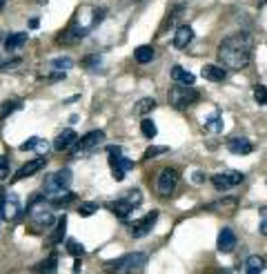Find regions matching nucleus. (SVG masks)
<instances>
[{
  "label": "nucleus",
  "instance_id": "38",
  "mask_svg": "<svg viewBox=\"0 0 267 274\" xmlns=\"http://www.w3.org/2000/svg\"><path fill=\"white\" fill-rule=\"evenodd\" d=\"M20 65H22V58H13V60H7L0 69H2V72H13V69H18Z\"/></svg>",
  "mask_w": 267,
  "mask_h": 274
},
{
  "label": "nucleus",
  "instance_id": "24",
  "mask_svg": "<svg viewBox=\"0 0 267 274\" xmlns=\"http://www.w3.org/2000/svg\"><path fill=\"white\" fill-rule=\"evenodd\" d=\"M134 58H136V63H140V65L151 63V58H154V47H151V45L136 47V51H134Z\"/></svg>",
  "mask_w": 267,
  "mask_h": 274
},
{
  "label": "nucleus",
  "instance_id": "29",
  "mask_svg": "<svg viewBox=\"0 0 267 274\" xmlns=\"http://www.w3.org/2000/svg\"><path fill=\"white\" fill-rule=\"evenodd\" d=\"M71 65H74V60H71L69 56H60V58H53L51 63H49V67L56 69V72H67Z\"/></svg>",
  "mask_w": 267,
  "mask_h": 274
},
{
  "label": "nucleus",
  "instance_id": "21",
  "mask_svg": "<svg viewBox=\"0 0 267 274\" xmlns=\"http://www.w3.org/2000/svg\"><path fill=\"white\" fill-rule=\"evenodd\" d=\"M107 207H109V210H111V214H116L118 219H127V216L132 214V210H134V207L129 205V203L125 201V198H118V201H111Z\"/></svg>",
  "mask_w": 267,
  "mask_h": 274
},
{
  "label": "nucleus",
  "instance_id": "33",
  "mask_svg": "<svg viewBox=\"0 0 267 274\" xmlns=\"http://www.w3.org/2000/svg\"><path fill=\"white\" fill-rule=\"evenodd\" d=\"M80 65H83L85 69H98L102 65V58L98 54H91V56H85L83 60H80Z\"/></svg>",
  "mask_w": 267,
  "mask_h": 274
},
{
  "label": "nucleus",
  "instance_id": "44",
  "mask_svg": "<svg viewBox=\"0 0 267 274\" xmlns=\"http://www.w3.org/2000/svg\"><path fill=\"white\" fill-rule=\"evenodd\" d=\"M74 272H76V274L80 272V256H78V259H76V263H74Z\"/></svg>",
  "mask_w": 267,
  "mask_h": 274
},
{
  "label": "nucleus",
  "instance_id": "1",
  "mask_svg": "<svg viewBox=\"0 0 267 274\" xmlns=\"http://www.w3.org/2000/svg\"><path fill=\"white\" fill-rule=\"evenodd\" d=\"M107 16L105 7H91V5H80L76 14L71 16L69 25L62 29V34L56 38L60 45H76L80 43L98 23H102Z\"/></svg>",
  "mask_w": 267,
  "mask_h": 274
},
{
  "label": "nucleus",
  "instance_id": "35",
  "mask_svg": "<svg viewBox=\"0 0 267 274\" xmlns=\"http://www.w3.org/2000/svg\"><path fill=\"white\" fill-rule=\"evenodd\" d=\"M254 100H256L258 105H267V87L261 85V83L254 85Z\"/></svg>",
  "mask_w": 267,
  "mask_h": 274
},
{
  "label": "nucleus",
  "instance_id": "14",
  "mask_svg": "<svg viewBox=\"0 0 267 274\" xmlns=\"http://www.w3.org/2000/svg\"><path fill=\"white\" fill-rule=\"evenodd\" d=\"M74 143H78V134H76L74 130H62L60 134L56 136V140H53V149H56V152H65V149H69Z\"/></svg>",
  "mask_w": 267,
  "mask_h": 274
},
{
  "label": "nucleus",
  "instance_id": "36",
  "mask_svg": "<svg viewBox=\"0 0 267 274\" xmlns=\"http://www.w3.org/2000/svg\"><path fill=\"white\" fill-rule=\"evenodd\" d=\"M67 252H69L71 256H76V259H78V256H83L85 247L80 245L78 241H74V238H69V241H67Z\"/></svg>",
  "mask_w": 267,
  "mask_h": 274
},
{
  "label": "nucleus",
  "instance_id": "39",
  "mask_svg": "<svg viewBox=\"0 0 267 274\" xmlns=\"http://www.w3.org/2000/svg\"><path fill=\"white\" fill-rule=\"evenodd\" d=\"M9 176V161L4 156H0V181Z\"/></svg>",
  "mask_w": 267,
  "mask_h": 274
},
{
  "label": "nucleus",
  "instance_id": "34",
  "mask_svg": "<svg viewBox=\"0 0 267 274\" xmlns=\"http://www.w3.org/2000/svg\"><path fill=\"white\" fill-rule=\"evenodd\" d=\"M167 152H169L167 145H151V147L145 149V158H158V156H163V154H167Z\"/></svg>",
  "mask_w": 267,
  "mask_h": 274
},
{
  "label": "nucleus",
  "instance_id": "20",
  "mask_svg": "<svg viewBox=\"0 0 267 274\" xmlns=\"http://www.w3.org/2000/svg\"><path fill=\"white\" fill-rule=\"evenodd\" d=\"M236 207H238V198L236 196H227V198H221V201H216V203H209L207 205V210H212V212H234Z\"/></svg>",
  "mask_w": 267,
  "mask_h": 274
},
{
  "label": "nucleus",
  "instance_id": "12",
  "mask_svg": "<svg viewBox=\"0 0 267 274\" xmlns=\"http://www.w3.org/2000/svg\"><path fill=\"white\" fill-rule=\"evenodd\" d=\"M225 145L231 154H236V156H245V154L254 152V143L249 138H245V136H234V138H229Z\"/></svg>",
  "mask_w": 267,
  "mask_h": 274
},
{
  "label": "nucleus",
  "instance_id": "42",
  "mask_svg": "<svg viewBox=\"0 0 267 274\" xmlns=\"http://www.w3.org/2000/svg\"><path fill=\"white\" fill-rule=\"evenodd\" d=\"M120 152H123V149H120L118 145H109V147H107V154H111V156H118Z\"/></svg>",
  "mask_w": 267,
  "mask_h": 274
},
{
  "label": "nucleus",
  "instance_id": "46",
  "mask_svg": "<svg viewBox=\"0 0 267 274\" xmlns=\"http://www.w3.org/2000/svg\"><path fill=\"white\" fill-rule=\"evenodd\" d=\"M4 5H7V0H0V14H2V9H4Z\"/></svg>",
  "mask_w": 267,
  "mask_h": 274
},
{
  "label": "nucleus",
  "instance_id": "9",
  "mask_svg": "<svg viewBox=\"0 0 267 274\" xmlns=\"http://www.w3.org/2000/svg\"><path fill=\"white\" fill-rule=\"evenodd\" d=\"M176 185H178V172L174 167H165L158 174V192L163 196H169L176 189Z\"/></svg>",
  "mask_w": 267,
  "mask_h": 274
},
{
  "label": "nucleus",
  "instance_id": "25",
  "mask_svg": "<svg viewBox=\"0 0 267 274\" xmlns=\"http://www.w3.org/2000/svg\"><path fill=\"white\" fill-rule=\"evenodd\" d=\"M263 270H265V261L261 256H249L245 261V274H263Z\"/></svg>",
  "mask_w": 267,
  "mask_h": 274
},
{
  "label": "nucleus",
  "instance_id": "31",
  "mask_svg": "<svg viewBox=\"0 0 267 274\" xmlns=\"http://www.w3.org/2000/svg\"><path fill=\"white\" fill-rule=\"evenodd\" d=\"M20 107H22L20 100H7V103H2V109H0V121H4L9 114H13L16 109H20Z\"/></svg>",
  "mask_w": 267,
  "mask_h": 274
},
{
  "label": "nucleus",
  "instance_id": "11",
  "mask_svg": "<svg viewBox=\"0 0 267 274\" xmlns=\"http://www.w3.org/2000/svg\"><path fill=\"white\" fill-rule=\"evenodd\" d=\"M20 212H22V205H20L18 194H4V198H2V219L13 221Z\"/></svg>",
  "mask_w": 267,
  "mask_h": 274
},
{
  "label": "nucleus",
  "instance_id": "10",
  "mask_svg": "<svg viewBox=\"0 0 267 274\" xmlns=\"http://www.w3.org/2000/svg\"><path fill=\"white\" fill-rule=\"evenodd\" d=\"M47 165V158L44 156H38V158H34V161H29V163H25V165L20 167V170L13 174V183H18V181H22V179H29V176H34L36 172H40L43 167Z\"/></svg>",
  "mask_w": 267,
  "mask_h": 274
},
{
  "label": "nucleus",
  "instance_id": "19",
  "mask_svg": "<svg viewBox=\"0 0 267 274\" xmlns=\"http://www.w3.org/2000/svg\"><path fill=\"white\" fill-rule=\"evenodd\" d=\"M27 34L25 32H16V34H11V36H7L4 38V49L7 51H18L20 47H25L27 45Z\"/></svg>",
  "mask_w": 267,
  "mask_h": 274
},
{
  "label": "nucleus",
  "instance_id": "2",
  "mask_svg": "<svg viewBox=\"0 0 267 274\" xmlns=\"http://www.w3.org/2000/svg\"><path fill=\"white\" fill-rule=\"evenodd\" d=\"M218 58L221 65L227 69H245L252 60V38L247 32H238L227 36L225 41L218 45Z\"/></svg>",
  "mask_w": 267,
  "mask_h": 274
},
{
  "label": "nucleus",
  "instance_id": "30",
  "mask_svg": "<svg viewBox=\"0 0 267 274\" xmlns=\"http://www.w3.org/2000/svg\"><path fill=\"white\" fill-rule=\"evenodd\" d=\"M140 132L145 138H154L156 134H158V130H156V123L151 121V118H142L140 121Z\"/></svg>",
  "mask_w": 267,
  "mask_h": 274
},
{
  "label": "nucleus",
  "instance_id": "47",
  "mask_svg": "<svg viewBox=\"0 0 267 274\" xmlns=\"http://www.w3.org/2000/svg\"><path fill=\"white\" fill-rule=\"evenodd\" d=\"M265 2H267V0H258V7H263V5H265Z\"/></svg>",
  "mask_w": 267,
  "mask_h": 274
},
{
  "label": "nucleus",
  "instance_id": "32",
  "mask_svg": "<svg viewBox=\"0 0 267 274\" xmlns=\"http://www.w3.org/2000/svg\"><path fill=\"white\" fill-rule=\"evenodd\" d=\"M123 198H125V201H127L132 207H138V205H140V203H142V194H140V189H138V187L129 189V192L125 194Z\"/></svg>",
  "mask_w": 267,
  "mask_h": 274
},
{
  "label": "nucleus",
  "instance_id": "7",
  "mask_svg": "<svg viewBox=\"0 0 267 274\" xmlns=\"http://www.w3.org/2000/svg\"><path fill=\"white\" fill-rule=\"evenodd\" d=\"M245 181V174L243 172H236V170H229V172H218V174L212 176V183L218 192H227V189L236 187Z\"/></svg>",
  "mask_w": 267,
  "mask_h": 274
},
{
  "label": "nucleus",
  "instance_id": "45",
  "mask_svg": "<svg viewBox=\"0 0 267 274\" xmlns=\"http://www.w3.org/2000/svg\"><path fill=\"white\" fill-rule=\"evenodd\" d=\"M29 27H38V18H31L29 20Z\"/></svg>",
  "mask_w": 267,
  "mask_h": 274
},
{
  "label": "nucleus",
  "instance_id": "8",
  "mask_svg": "<svg viewBox=\"0 0 267 274\" xmlns=\"http://www.w3.org/2000/svg\"><path fill=\"white\" fill-rule=\"evenodd\" d=\"M156 221H158V212H156V210H151L149 214H145L140 221H136V223L132 225L129 234H132L134 238H142V236H147V234L151 232V228L156 225Z\"/></svg>",
  "mask_w": 267,
  "mask_h": 274
},
{
  "label": "nucleus",
  "instance_id": "43",
  "mask_svg": "<svg viewBox=\"0 0 267 274\" xmlns=\"http://www.w3.org/2000/svg\"><path fill=\"white\" fill-rule=\"evenodd\" d=\"M111 176L116 181H125V172H120V170H111Z\"/></svg>",
  "mask_w": 267,
  "mask_h": 274
},
{
  "label": "nucleus",
  "instance_id": "18",
  "mask_svg": "<svg viewBox=\"0 0 267 274\" xmlns=\"http://www.w3.org/2000/svg\"><path fill=\"white\" fill-rule=\"evenodd\" d=\"M172 81L178 83V85H189L191 87L196 78H194V74L187 72V69H182L180 65H174V67H172Z\"/></svg>",
  "mask_w": 267,
  "mask_h": 274
},
{
  "label": "nucleus",
  "instance_id": "4",
  "mask_svg": "<svg viewBox=\"0 0 267 274\" xmlns=\"http://www.w3.org/2000/svg\"><path fill=\"white\" fill-rule=\"evenodd\" d=\"M167 100H169V105H172L174 109L182 112V109H187V107H191V105L198 103L200 94L194 90V87H189V85H178V83H176L174 87H169Z\"/></svg>",
  "mask_w": 267,
  "mask_h": 274
},
{
  "label": "nucleus",
  "instance_id": "15",
  "mask_svg": "<svg viewBox=\"0 0 267 274\" xmlns=\"http://www.w3.org/2000/svg\"><path fill=\"white\" fill-rule=\"evenodd\" d=\"M191 41H194V29H191V25H180V27L176 29V34H174V47H176V49H185Z\"/></svg>",
  "mask_w": 267,
  "mask_h": 274
},
{
  "label": "nucleus",
  "instance_id": "16",
  "mask_svg": "<svg viewBox=\"0 0 267 274\" xmlns=\"http://www.w3.org/2000/svg\"><path fill=\"white\" fill-rule=\"evenodd\" d=\"M200 74H203V78H207L212 83H222L227 78V69L222 65H205L200 69Z\"/></svg>",
  "mask_w": 267,
  "mask_h": 274
},
{
  "label": "nucleus",
  "instance_id": "13",
  "mask_svg": "<svg viewBox=\"0 0 267 274\" xmlns=\"http://www.w3.org/2000/svg\"><path fill=\"white\" fill-rule=\"evenodd\" d=\"M236 234L231 228H222L221 234H218V252H222V254H229V252H234L236 247Z\"/></svg>",
  "mask_w": 267,
  "mask_h": 274
},
{
  "label": "nucleus",
  "instance_id": "40",
  "mask_svg": "<svg viewBox=\"0 0 267 274\" xmlns=\"http://www.w3.org/2000/svg\"><path fill=\"white\" fill-rule=\"evenodd\" d=\"M258 229H261L263 236H267V207L261 210V225H258Z\"/></svg>",
  "mask_w": 267,
  "mask_h": 274
},
{
  "label": "nucleus",
  "instance_id": "22",
  "mask_svg": "<svg viewBox=\"0 0 267 274\" xmlns=\"http://www.w3.org/2000/svg\"><path fill=\"white\" fill-rule=\"evenodd\" d=\"M65 232H67V216H60V219L56 221V228H53V232L49 234V245H56V243H60L62 238H65Z\"/></svg>",
  "mask_w": 267,
  "mask_h": 274
},
{
  "label": "nucleus",
  "instance_id": "37",
  "mask_svg": "<svg viewBox=\"0 0 267 274\" xmlns=\"http://www.w3.org/2000/svg\"><path fill=\"white\" fill-rule=\"evenodd\" d=\"M96 210H98V203H80L78 214L80 216H91Z\"/></svg>",
  "mask_w": 267,
  "mask_h": 274
},
{
  "label": "nucleus",
  "instance_id": "27",
  "mask_svg": "<svg viewBox=\"0 0 267 274\" xmlns=\"http://www.w3.org/2000/svg\"><path fill=\"white\" fill-rule=\"evenodd\" d=\"M154 109H156V98H142L134 105V114H138V116H145V114L154 112Z\"/></svg>",
  "mask_w": 267,
  "mask_h": 274
},
{
  "label": "nucleus",
  "instance_id": "5",
  "mask_svg": "<svg viewBox=\"0 0 267 274\" xmlns=\"http://www.w3.org/2000/svg\"><path fill=\"white\" fill-rule=\"evenodd\" d=\"M71 179H74L71 170H58V172H53V174H49L43 183V196L53 198V196H58V194L67 192L71 185Z\"/></svg>",
  "mask_w": 267,
  "mask_h": 274
},
{
  "label": "nucleus",
  "instance_id": "23",
  "mask_svg": "<svg viewBox=\"0 0 267 274\" xmlns=\"http://www.w3.org/2000/svg\"><path fill=\"white\" fill-rule=\"evenodd\" d=\"M56 270H58V259H56V254L47 256V259L40 261L38 265H34V272H36V274H53Z\"/></svg>",
  "mask_w": 267,
  "mask_h": 274
},
{
  "label": "nucleus",
  "instance_id": "41",
  "mask_svg": "<svg viewBox=\"0 0 267 274\" xmlns=\"http://www.w3.org/2000/svg\"><path fill=\"white\" fill-rule=\"evenodd\" d=\"M191 181H194L196 185L205 183V174H203V172H194V174H191Z\"/></svg>",
  "mask_w": 267,
  "mask_h": 274
},
{
  "label": "nucleus",
  "instance_id": "3",
  "mask_svg": "<svg viewBox=\"0 0 267 274\" xmlns=\"http://www.w3.org/2000/svg\"><path fill=\"white\" fill-rule=\"evenodd\" d=\"M147 265L145 252H129V254L120 256V259L107 261L105 272L107 274H140Z\"/></svg>",
  "mask_w": 267,
  "mask_h": 274
},
{
  "label": "nucleus",
  "instance_id": "28",
  "mask_svg": "<svg viewBox=\"0 0 267 274\" xmlns=\"http://www.w3.org/2000/svg\"><path fill=\"white\" fill-rule=\"evenodd\" d=\"M109 165H111V170H120L127 174V170L134 167V161H129V158H125L118 154V156H109Z\"/></svg>",
  "mask_w": 267,
  "mask_h": 274
},
{
  "label": "nucleus",
  "instance_id": "17",
  "mask_svg": "<svg viewBox=\"0 0 267 274\" xmlns=\"http://www.w3.org/2000/svg\"><path fill=\"white\" fill-rule=\"evenodd\" d=\"M31 149H36L40 156H44L47 149H49V145H47V140L40 138V136H31L29 140H25V143L20 145V152H31Z\"/></svg>",
  "mask_w": 267,
  "mask_h": 274
},
{
  "label": "nucleus",
  "instance_id": "6",
  "mask_svg": "<svg viewBox=\"0 0 267 274\" xmlns=\"http://www.w3.org/2000/svg\"><path fill=\"white\" fill-rule=\"evenodd\" d=\"M102 140H105V132H102V130L87 132V134H85L83 138L78 140V147L74 149V154H71V156H74V158L87 156V154H91L93 149L98 147V145H102Z\"/></svg>",
  "mask_w": 267,
  "mask_h": 274
},
{
  "label": "nucleus",
  "instance_id": "26",
  "mask_svg": "<svg viewBox=\"0 0 267 274\" xmlns=\"http://www.w3.org/2000/svg\"><path fill=\"white\" fill-rule=\"evenodd\" d=\"M203 125H205V130H209V132H214V134H218V132H222V116L218 112L209 114V116L203 121Z\"/></svg>",
  "mask_w": 267,
  "mask_h": 274
}]
</instances>
